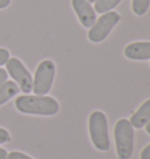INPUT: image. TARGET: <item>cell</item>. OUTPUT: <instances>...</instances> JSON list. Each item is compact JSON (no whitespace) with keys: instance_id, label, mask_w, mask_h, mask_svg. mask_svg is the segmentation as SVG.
<instances>
[{"instance_id":"obj_1","label":"cell","mask_w":150,"mask_h":159,"mask_svg":"<svg viewBox=\"0 0 150 159\" xmlns=\"http://www.w3.org/2000/svg\"><path fill=\"white\" fill-rule=\"evenodd\" d=\"M15 108L22 114L54 116L59 112L60 105L56 99L50 96L22 95L15 99Z\"/></svg>"},{"instance_id":"obj_2","label":"cell","mask_w":150,"mask_h":159,"mask_svg":"<svg viewBox=\"0 0 150 159\" xmlns=\"http://www.w3.org/2000/svg\"><path fill=\"white\" fill-rule=\"evenodd\" d=\"M88 128L93 145L100 151H108L110 148V139L107 116L100 110L93 111L89 116Z\"/></svg>"},{"instance_id":"obj_3","label":"cell","mask_w":150,"mask_h":159,"mask_svg":"<svg viewBox=\"0 0 150 159\" xmlns=\"http://www.w3.org/2000/svg\"><path fill=\"white\" fill-rule=\"evenodd\" d=\"M116 153L119 159H130L134 151V128L129 119H119L114 129Z\"/></svg>"},{"instance_id":"obj_4","label":"cell","mask_w":150,"mask_h":159,"mask_svg":"<svg viewBox=\"0 0 150 159\" xmlns=\"http://www.w3.org/2000/svg\"><path fill=\"white\" fill-rule=\"evenodd\" d=\"M121 20V15L115 11H110L103 13L99 19H96L95 24L90 27L88 32V39L93 43H100L107 39L111 30L115 27Z\"/></svg>"},{"instance_id":"obj_5","label":"cell","mask_w":150,"mask_h":159,"mask_svg":"<svg viewBox=\"0 0 150 159\" xmlns=\"http://www.w3.org/2000/svg\"><path fill=\"white\" fill-rule=\"evenodd\" d=\"M55 77V65L52 60H44L35 70L33 80V93L35 95H47L53 85Z\"/></svg>"},{"instance_id":"obj_6","label":"cell","mask_w":150,"mask_h":159,"mask_svg":"<svg viewBox=\"0 0 150 159\" xmlns=\"http://www.w3.org/2000/svg\"><path fill=\"white\" fill-rule=\"evenodd\" d=\"M6 69L7 74L14 80L19 89L25 94H30L33 89V77L20 60L16 57H11L6 62Z\"/></svg>"},{"instance_id":"obj_7","label":"cell","mask_w":150,"mask_h":159,"mask_svg":"<svg viewBox=\"0 0 150 159\" xmlns=\"http://www.w3.org/2000/svg\"><path fill=\"white\" fill-rule=\"evenodd\" d=\"M72 6L85 28H90L96 21V12L88 0H72Z\"/></svg>"},{"instance_id":"obj_8","label":"cell","mask_w":150,"mask_h":159,"mask_svg":"<svg viewBox=\"0 0 150 159\" xmlns=\"http://www.w3.org/2000/svg\"><path fill=\"white\" fill-rule=\"evenodd\" d=\"M124 56L134 61L150 60V41H138L129 43L124 48Z\"/></svg>"},{"instance_id":"obj_9","label":"cell","mask_w":150,"mask_h":159,"mask_svg":"<svg viewBox=\"0 0 150 159\" xmlns=\"http://www.w3.org/2000/svg\"><path fill=\"white\" fill-rule=\"evenodd\" d=\"M150 120V98L143 102L138 109L133 114L130 118V124L135 129H142L147 125V123Z\"/></svg>"},{"instance_id":"obj_10","label":"cell","mask_w":150,"mask_h":159,"mask_svg":"<svg viewBox=\"0 0 150 159\" xmlns=\"http://www.w3.org/2000/svg\"><path fill=\"white\" fill-rule=\"evenodd\" d=\"M19 91L20 89L14 81H5L0 83V105L8 102L12 97L18 95Z\"/></svg>"},{"instance_id":"obj_11","label":"cell","mask_w":150,"mask_h":159,"mask_svg":"<svg viewBox=\"0 0 150 159\" xmlns=\"http://www.w3.org/2000/svg\"><path fill=\"white\" fill-rule=\"evenodd\" d=\"M122 0H96L95 5H94V8L97 13H107V12H110L115 8L116 6L120 4Z\"/></svg>"},{"instance_id":"obj_12","label":"cell","mask_w":150,"mask_h":159,"mask_svg":"<svg viewBox=\"0 0 150 159\" xmlns=\"http://www.w3.org/2000/svg\"><path fill=\"white\" fill-rule=\"evenodd\" d=\"M149 5L150 0H131V10L137 16L144 15L149 8Z\"/></svg>"},{"instance_id":"obj_13","label":"cell","mask_w":150,"mask_h":159,"mask_svg":"<svg viewBox=\"0 0 150 159\" xmlns=\"http://www.w3.org/2000/svg\"><path fill=\"white\" fill-rule=\"evenodd\" d=\"M6 159H33V158L30 157V156H27L24 152H20V151H13V152L7 154V158Z\"/></svg>"},{"instance_id":"obj_14","label":"cell","mask_w":150,"mask_h":159,"mask_svg":"<svg viewBox=\"0 0 150 159\" xmlns=\"http://www.w3.org/2000/svg\"><path fill=\"white\" fill-rule=\"evenodd\" d=\"M8 60H10V52L5 48H0V66L6 65Z\"/></svg>"},{"instance_id":"obj_15","label":"cell","mask_w":150,"mask_h":159,"mask_svg":"<svg viewBox=\"0 0 150 159\" xmlns=\"http://www.w3.org/2000/svg\"><path fill=\"white\" fill-rule=\"evenodd\" d=\"M11 140V136L8 134V131L2 128H0V145L5 144V143H8Z\"/></svg>"},{"instance_id":"obj_16","label":"cell","mask_w":150,"mask_h":159,"mask_svg":"<svg viewBox=\"0 0 150 159\" xmlns=\"http://www.w3.org/2000/svg\"><path fill=\"white\" fill-rule=\"evenodd\" d=\"M140 158L141 159H150V144H148L144 149L142 150Z\"/></svg>"},{"instance_id":"obj_17","label":"cell","mask_w":150,"mask_h":159,"mask_svg":"<svg viewBox=\"0 0 150 159\" xmlns=\"http://www.w3.org/2000/svg\"><path fill=\"white\" fill-rule=\"evenodd\" d=\"M7 77H8V74L4 68H0V83L7 81Z\"/></svg>"},{"instance_id":"obj_18","label":"cell","mask_w":150,"mask_h":159,"mask_svg":"<svg viewBox=\"0 0 150 159\" xmlns=\"http://www.w3.org/2000/svg\"><path fill=\"white\" fill-rule=\"evenodd\" d=\"M11 4V0H0V10L8 7Z\"/></svg>"},{"instance_id":"obj_19","label":"cell","mask_w":150,"mask_h":159,"mask_svg":"<svg viewBox=\"0 0 150 159\" xmlns=\"http://www.w3.org/2000/svg\"><path fill=\"white\" fill-rule=\"evenodd\" d=\"M7 151L5 149H1L0 148V159H6L7 158Z\"/></svg>"},{"instance_id":"obj_20","label":"cell","mask_w":150,"mask_h":159,"mask_svg":"<svg viewBox=\"0 0 150 159\" xmlns=\"http://www.w3.org/2000/svg\"><path fill=\"white\" fill-rule=\"evenodd\" d=\"M145 131H147V132L150 134V120L148 122V123H147V125H145Z\"/></svg>"},{"instance_id":"obj_21","label":"cell","mask_w":150,"mask_h":159,"mask_svg":"<svg viewBox=\"0 0 150 159\" xmlns=\"http://www.w3.org/2000/svg\"><path fill=\"white\" fill-rule=\"evenodd\" d=\"M88 1H89V2H90V4H91V2H95V1H96V0H88Z\"/></svg>"}]
</instances>
